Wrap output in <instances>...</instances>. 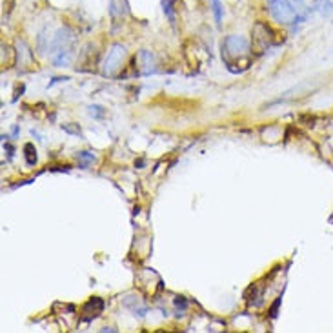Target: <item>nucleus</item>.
I'll return each instance as SVG.
<instances>
[{
    "label": "nucleus",
    "instance_id": "f257e3e1",
    "mask_svg": "<svg viewBox=\"0 0 333 333\" xmlns=\"http://www.w3.org/2000/svg\"><path fill=\"white\" fill-rule=\"evenodd\" d=\"M268 11L271 18L278 22L280 26H292L300 20L297 7L293 6L290 0H268Z\"/></svg>",
    "mask_w": 333,
    "mask_h": 333
},
{
    "label": "nucleus",
    "instance_id": "f03ea898",
    "mask_svg": "<svg viewBox=\"0 0 333 333\" xmlns=\"http://www.w3.org/2000/svg\"><path fill=\"white\" fill-rule=\"evenodd\" d=\"M250 49V40L242 35H229L226 37V40L222 42V56H231V58H237V56H242L248 53Z\"/></svg>",
    "mask_w": 333,
    "mask_h": 333
},
{
    "label": "nucleus",
    "instance_id": "7ed1b4c3",
    "mask_svg": "<svg viewBox=\"0 0 333 333\" xmlns=\"http://www.w3.org/2000/svg\"><path fill=\"white\" fill-rule=\"evenodd\" d=\"M124 55H126L124 46H120V44L111 46V49L108 51V55H106V58H104V62H102V73H104V75H113V73L120 68Z\"/></svg>",
    "mask_w": 333,
    "mask_h": 333
},
{
    "label": "nucleus",
    "instance_id": "20e7f679",
    "mask_svg": "<svg viewBox=\"0 0 333 333\" xmlns=\"http://www.w3.org/2000/svg\"><path fill=\"white\" fill-rule=\"evenodd\" d=\"M122 304H124V308H128L130 312H133V315L144 317L148 313V306L142 304V300H140L137 295H133V293H128V295L122 297Z\"/></svg>",
    "mask_w": 333,
    "mask_h": 333
},
{
    "label": "nucleus",
    "instance_id": "39448f33",
    "mask_svg": "<svg viewBox=\"0 0 333 333\" xmlns=\"http://www.w3.org/2000/svg\"><path fill=\"white\" fill-rule=\"evenodd\" d=\"M102 310H104V300L102 298H91L88 304H84L82 308V315H84V320L86 322H90V320L97 319L98 315L102 313Z\"/></svg>",
    "mask_w": 333,
    "mask_h": 333
},
{
    "label": "nucleus",
    "instance_id": "423d86ee",
    "mask_svg": "<svg viewBox=\"0 0 333 333\" xmlns=\"http://www.w3.org/2000/svg\"><path fill=\"white\" fill-rule=\"evenodd\" d=\"M139 58L142 60V75L155 73V58H153L151 51H140Z\"/></svg>",
    "mask_w": 333,
    "mask_h": 333
},
{
    "label": "nucleus",
    "instance_id": "0eeeda50",
    "mask_svg": "<svg viewBox=\"0 0 333 333\" xmlns=\"http://www.w3.org/2000/svg\"><path fill=\"white\" fill-rule=\"evenodd\" d=\"M211 11H213V17H215L217 26L222 24V17H224V7H222L221 0H211Z\"/></svg>",
    "mask_w": 333,
    "mask_h": 333
},
{
    "label": "nucleus",
    "instance_id": "6e6552de",
    "mask_svg": "<svg viewBox=\"0 0 333 333\" xmlns=\"http://www.w3.org/2000/svg\"><path fill=\"white\" fill-rule=\"evenodd\" d=\"M173 2L175 0H162V9H164V13H166L167 20L171 26H175V11H173Z\"/></svg>",
    "mask_w": 333,
    "mask_h": 333
},
{
    "label": "nucleus",
    "instance_id": "1a4fd4ad",
    "mask_svg": "<svg viewBox=\"0 0 333 333\" xmlns=\"http://www.w3.org/2000/svg\"><path fill=\"white\" fill-rule=\"evenodd\" d=\"M76 159L84 160V162H86V166H88L90 162H93V160H95V155H93L91 151H78V153H76Z\"/></svg>",
    "mask_w": 333,
    "mask_h": 333
},
{
    "label": "nucleus",
    "instance_id": "9d476101",
    "mask_svg": "<svg viewBox=\"0 0 333 333\" xmlns=\"http://www.w3.org/2000/svg\"><path fill=\"white\" fill-rule=\"evenodd\" d=\"M26 160H28V164L29 166H33L37 162V155H33V153H37V151H33V146L31 144H26Z\"/></svg>",
    "mask_w": 333,
    "mask_h": 333
},
{
    "label": "nucleus",
    "instance_id": "9b49d317",
    "mask_svg": "<svg viewBox=\"0 0 333 333\" xmlns=\"http://www.w3.org/2000/svg\"><path fill=\"white\" fill-rule=\"evenodd\" d=\"M104 108L102 106H90V115L95 118H102L104 117Z\"/></svg>",
    "mask_w": 333,
    "mask_h": 333
},
{
    "label": "nucleus",
    "instance_id": "f8f14e48",
    "mask_svg": "<svg viewBox=\"0 0 333 333\" xmlns=\"http://www.w3.org/2000/svg\"><path fill=\"white\" fill-rule=\"evenodd\" d=\"M175 306H177V310H181V312L184 313V312H186V308H187L186 298H184V297H177V298H175Z\"/></svg>",
    "mask_w": 333,
    "mask_h": 333
},
{
    "label": "nucleus",
    "instance_id": "ddd939ff",
    "mask_svg": "<svg viewBox=\"0 0 333 333\" xmlns=\"http://www.w3.org/2000/svg\"><path fill=\"white\" fill-rule=\"evenodd\" d=\"M62 130H64L66 133H71V135H80V128H75V126L62 124Z\"/></svg>",
    "mask_w": 333,
    "mask_h": 333
},
{
    "label": "nucleus",
    "instance_id": "4468645a",
    "mask_svg": "<svg viewBox=\"0 0 333 333\" xmlns=\"http://www.w3.org/2000/svg\"><path fill=\"white\" fill-rule=\"evenodd\" d=\"M320 6H322V7H320V11H322L324 15H330L333 11V4H332V2H328V0H326V2H322Z\"/></svg>",
    "mask_w": 333,
    "mask_h": 333
},
{
    "label": "nucleus",
    "instance_id": "2eb2a0df",
    "mask_svg": "<svg viewBox=\"0 0 333 333\" xmlns=\"http://www.w3.org/2000/svg\"><path fill=\"white\" fill-rule=\"evenodd\" d=\"M280 300H282V297H278L277 300H275V304H273V308H271V317H273V319L277 317V310H278V304H280Z\"/></svg>",
    "mask_w": 333,
    "mask_h": 333
},
{
    "label": "nucleus",
    "instance_id": "dca6fc26",
    "mask_svg": "<svg viewBox=\"0 0 333 333\" xmlns=\"http://www.w3.org/2000/svg\"><path fill=\"white\" fill-rule=\"evenodd\" d=\"M102 332H117L115 328H102Z\"/></svg>",
    "mask_w": 333,
    "mask_h": 333
}]
</instances>
